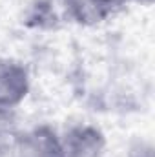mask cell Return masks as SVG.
Wrapping results in <instances>:
<instances>
[{"label": "cell", "mask_w": 155, "mask_h": 157, "mask_svg": "<svg viewBox=\"0 0 155 157\" xmlns=\"http://www.w3.org/2000/svg\"><path fill=\"white\" fill-rule=\"evenodd\" d=\"M60 146L62 157H102L106 141L100 130L88 124H78L66 132Z\"/></svg>", "instance_id": "obj_2"}, {"label": "cell", "mask_w": 155, "mask_h": 157, "mask_svg": "<svg viewBox=\"0 0 155 157\" xmlns=\"http://www.w3.org/2000/svg\"><path fill=\"white\" fill-rule=\"evenodd\" d=\"M128 2H130V0H128ZM139 2H146V4H150L152 0H139Z\"/></svg>", "instance_id": "obj_6"}, {"label": "cell", "mask_w": 155, "mask_h": 157, "mask_svg": "<svg viewBox=\"0 0 155 157\" xmlns=\"http://www.w3.org/2000/svg\"><path fill=\"white\" fill-rule=\"evenodd\" d=\"M13 137V122L9 113H0V154L7 146H11Z\"/></svg>", "instance_id": "obj_5"}, {"label": "cell", "mask_w": 155, "mask_h": 157, "mask_svg": "<svg viewBox=\"0 0 155 157\" xmlns=\"http://www.w3.org/2000/svg\"><path fill=\"white\" fill-rule=\"evenodd\" d=\"M13 157H62L60 139L47 126L35 128L15 141Z\"/></svg>", "instance_id": "obj_3"}, {"label": "cell", "mask_w": 155, "mask_h": 157, "mask_svg": "<svg viewBox=\"0 0 155 157\" xmlns=\"http://www.w3.org/2000/svg\"><path fill=\"white\" fill-rule=\"evenodd\" d=\"M70 17L84 26L100 24L117 13L128 4V0H64Z\"/></svg>", "instance_id": "obj_4"}, {"label": "cell", "mask_w": 155, "mask_h": 157, "mask_svg": "<svg viewBox=\"0 0 155 157\" xmlns=\"http://www.w3.org/2000/svg\"><path fill=\"white\" fill-rule=\"evenodd\" d=\"M29 90L26 68L15 60H0V113L17 108Z\"/></svg>", "instance_id": "obj_1"}]
</instances>
